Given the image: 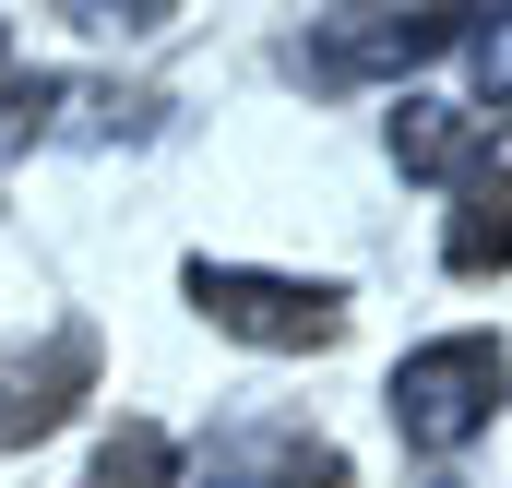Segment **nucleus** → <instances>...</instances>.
I'll use <instances>...</instances> for the list:
<instances>
[{
    "label": "nucleus",
    "instance_id": "5",
    "mask_svg": "<svg viewBox=\"0 0 512 488\" xmlns=\"http://www.w3.org/2000/svg\"><path fill=\"white\" fill-rule=\"evenodd\" d=\"M203 488H346V453L310 429H227L203 441Z\"/></svg>",
    "mask_w": 512,
    "mask_h": 488
},
{
    "label": "nucleus",
    "instance_id": "6",
    "mask_svg": "<svg viewBox=\"0 0 512 488\" xmlns=\"http://www.w3.org/2000/svg\"><path fill=\"white\" fill-rule=\"evenodd\" d=\"M477 143H489V108H441V96H405L393 108V167L405 179H453Z\"/></svg>",
    "mask_w": 512,
    "mask_h": 488
},
{
    "label": "nucleus",
    "instance_id": "2",
    "mask_svg": "<svg viewBox=\"0 0 512 488\" xmlns=\"http://www.w3.org/2000/svg\"><path fill=\"white\" fill-rule=\"evenodd\" d=\"M191 310L227 322L239 346H274V358H310L346 334V286H310V274H262V262H191Z\"/></svg>",
    "mask_w": 512,
    "mask_h": 488
},
{
    "label": "nucleus",
    "instance_id": "9",
    "mask_svg": "<svg viewBox=\"0 0 512 488\" xmlns=\"http://www.w3.org/2000/svg\"><path fill=\"white\" fill-rule=\"evenodd\" d=\"M465 60H477V84H489V108L512 96V24H465Z\"/></svg>",
    "mask_w": 512,
    "mask_h": 488
},
{
    "label": "nucleus",
    "instance_id": "1",
    "mask_svg": "<svg viewBox=\"0 0 512 488\" xmlns=\"http://www.w3.org/2000/svg\"><path fill=\"white\" fill-rule=\"evenodd\" d=\"M501 393H512V346L501 334H441V346H417V358L393 369V429L417 441V453H465L489 417H501Z\"/></svg>",
    "mask_w": 512,
    "mask_h": 488
},
{
    "label": "nucleus",
    "instance_id": "7",
    "mask_svg": "<svg viewBox=\"0 0 512 488\" xmlns=\"http://www.w3.org/2000/svg\"><path fill=\"white\" fill-rule=\"evenodd\" d=\"M441 262H453V274H501V262H512V167H501V179H477V191L453 203Z\"/></svg>",
    "mask_w": 512,
    "mask_h": 488
},
{
    "label": "nucleus",
    "instance_id": "8",
    "mask_svg": "<svg viewBox=\"0 0 512 488\" xmlns=\"http://www.w3.org/2000/svg\"><path fill=\"white\" fill-rule=\"evenodd\" d=\"M84 488H179V441H167L155 417H120V429L96 441V465H84Z\"/></svg>",
    "mask_w": 512,
    "mask_h": 488
},
{
    "label": "nucleus",
    "instance_id": "3",
    "mask_svg": "<svg viewBox=\"0 0 512 488\" xmlns=\"http://www.w3.org/2000/svg\"><path fill=\"white\" fill-rule=\"evenodd\" d=\"M441 48H465V12H346V24L298 36L286 60H298V84H382V72H417Z\"/></svg>",
    "mask_w": 512,
    "mask_h": 488
},
{
    "label": "nucleus",
    "instance_id": "4",
    "mask_svg": "<svg viewBox=\"0 0 512 488\" xmlns=\"http://www.w3.org/2000/svg\"><path fill=\"white\" fill-rule=\"evenodd\" d=\"M84 393H96V322H48L36 358L0 369V453H24V441H48L60 417H84Z\"/></svg>",
    "mask_w": 512,
    "mask_h": 488
}]
</instances>
